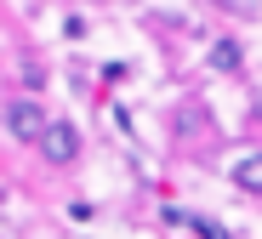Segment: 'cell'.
Here are the masks:
<instances>
[{"instance_id":"1","label":"cell","mask_w":262,"mask_h":239,"mask_svg":"<svg viewBox=\"0 0 262 239\" xmlns=\"http://www.w3.org/2000/svg\"><path fill=\"white\" fill-rule=\"evenodd\" d=\"M40 154H46L52 165H69V160L80 154V131H74L69 120H52V125H46V137H40Z\"/></svg>"},{"instance_id":"2","label":"cell","mask_w":262,"mask_h":239,"mask_svg":"<svg viewBox=\"0 0 262 239\" xmlns=\"http://www.w3.org/2000/svg\"><path fill=\"white\" fill-rule=\"evenodd\" d=\"M6 120H12V137H17V142H40V137H46V125H52L46 114H40V103H34V97H17Z\"/></svg>"},{"instance_id":"3","label":"cell","mask_w":262,"mask_h":239,"mask_svg":"<svg viewBox=\"0 0 262 239\" xmlns=\"http://www.w3.org/2000/svg\"><path fill=\"white\" fill-rule=\"evenodd\" d=\"M234 182L245 188V194H262V154H245V160L234 165Z\"/></svg>"},{"instance_id":"4","label":"cell","mask_w":262,"mask_h":239,"mask_svg":"<svg viewBox=\"0 0 262 239\" xmlns=\"http://www.w3.org/2000/svg\"><path fill=\"white\" fill-rule=\"evenodd\" d=\"M171 222H188L200 239H234L228 228H216V222H205V216H188V211H171Z\"/></svg>"},{"instance_id":"5","label":"cell","mask_w":262,"mask_h":239,"mask_svg":"<svg viewBox=\"0 0 262 239\" xmlns=\"http://www.w3.org/2000/svg\"><path fill=\"white\" fill-rule=\"evenodd\" d=\"M211 69L234 74V69H239V46H234V40H216V52H211Z\"/></svg>"}]
</instances>
